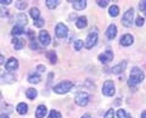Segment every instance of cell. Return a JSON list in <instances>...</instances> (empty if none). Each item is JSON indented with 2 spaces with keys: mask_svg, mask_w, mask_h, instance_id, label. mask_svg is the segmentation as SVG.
<instances>
[{
  "mask_svg": "<svg viewBox=\"0 0 146 118\" xmlns=\"http://www.w3.org/2000/svg\"><path fill=\"white\" fill-rule=\"evenodd\" d=\"M145 74L144 72L141 71L139 67H133L130 71V76H129V80H128V84L129 87H136L138 84H140L141 82L144 80Z\"/></svg>",
  "mask_w": 146,
  "mask_h": 118,
  "instance_id": "1",
  "label": "cell"
},
{
  "mask_svg": "<svg viewBox=\"0 0 146 118\" xmlns=\"http://www.w3.org/2000/svg\"><path fill=\"white\" fill-rule=\"evenodd\" d=\"M73 88V83L71 80H63L61 83H58L57 85L54 87V91L56 94H66Z\"/></svg>",
  "mask_w": 146,
  "mask_h": 118,
  "instance_id": "2",
  "label": "cell"
},
{
  "mask_svg": "<svg viewBox=\"0 0 146 118\" xmlns=\"http://www.w3.org/2000/svg\"><path fill=\"white\" fill-rule=\"evenodd\" d=\"M98 39H99V37H98V32H96V29L91 30L90 33L88 34V37H86V39H85V42H84V46H85L86 49H93V48L95 46V45H96Z\"/></svg>",
  "mask_w": 146,
  "mask_h": 118,
  "instance_id": "3",
  "label": "cell"
},
{
  "mask_svg": "<svg viewBox=\"0 0 146 118\" xmlns=\"http://www.w3.org/2000/svg\"><path fill=\"white\" fill-rule=\"evenodd\" d=\"M133 20H134V10L133 9H128L122 17V25L124 27H127V28H129L134 22Z\"/></svg>",
  "mask_w": 146,
  "mask_h": 118,
  "instance_id": "4",
  "label": "cell"
},
{
  "mask_svg": "<svg viewBox=\"0 0 146 118\" xmlns=\"http://www.w3.org/2000/svg\"><path fill=\"white\" fill-rule=\"evenodd\" d=\"M74 102H76L78 106H80V107L86 106V105H88V102H89V95H88V93H85V91H79L78 94L76 95Z\"/></svg>",
  "mask_w": 146,
  "mask_h": 118,
  "instance_id": "5",
  "label": "cell"
},
{
  "mask_svg": "<svg viewBox=\"0 0 146 118\" xmlns=\"http://www.w3.org/2000/svg\"><path fill=\"white\" fill-rule=\"evenodd\" d=\"M116 93V88L112 80H106L102 85V94L105 96H113Z\"/></svg>",
  "mask_w": 146,
  "mask_h": 118,
  "instance_id": "6",
  "label": "cell"
},
{
  "mask_svg": "<svg viewBox=\"0 0 146 118\" xmlns=\"http://www.w3.org/2000/svg\"><path fill=\"white\" fill-rule=\"evenodd\" d=\"M55 34H56L57 38L65 39L67 35H68V28H67V26L63 25V23H57L56 25V28H55Z\"/></svg>",
  "mask_w": 146,
  "mask_h": 118,
  "instance_id": "7",
  "label": "cell"
},
{
  "mask_svg": "<svg viewBox=\"0 0 146 118\" xmlns=\"http://www.w3.org/2000/svg\"><path fill=\"white\" fill-rule=\"evenodd\" d=\"M38 38H39V42L43 46H48V45L51 43V37H50L48 30H40Z\"/></svg>",
  "mask_w": 146,
  "mask_h": 118,
  "instance_id": "8",
  "label": "cell"
},
{
  "mask_svg": "<svg viewBox=\"0 0 146 118\" xmlns=\"http://www.w3.org/2000/svg\"><path fill=\"white\" fill-rule=\"evenodd\" d=\"M112 60H113V52L111 50H106V51H104L102 54L99 55V61L101 63H108Z\"/></svg>",
  "mask_w": 146,
  "mask_h": 118,
  "instance_id": "9",
  "label": "cell"
},
{
  "mask_svg": "<svg viewBox=\"0 0 146 118\" xmlns=\"http://www.w3.org/2000/svg\"><path fill=\"white\" fill-rule=\"evenodd\" d=\"M13 21H15V26H20V27H25L27 25V22H28L27 16L25 13H18V15H16L13 17Z\"/></svg>",
  "mask_w": 146,
  "mask_h": 118,
  "instance_id": "10",
  "label": "cell"
},
{
  "mask_svg": "<svg viewBox=\"0 0 146 118\" xmlns=\"http://www.w3.org/2000/svg\"><path fill=\"white\" fill-rule=\"evenodd\" d=\"M119 43H121L122 46H129V45H131L134 43V38H133V35L131 34H124L121 38Z\"/></svg>",
  "mask_w": 146,
  "mask_h": 118,
  "instance_id": "11",
  "label": "cell"
},
{
  "mask_svg": "<svg viewBox=\"0 0 146 118\" xmlns=\"http://www.w3.org/2000/svg\"><path fill=\"white\" fill-rule=\"evenodd\" d=\"M125 67H127V61H122V62L118 63V65L113 66L110 71H111L112 73H115V74H119V73H122V72L125 70Z\"/></svg>",
  "mask_w": 146,
  "mask_h": 118,
  "instance_id": "12",
  "label": "cell"
},
{
  "mask_svg": "<svg viewBox=\"0 0 146 118\" xmlns=\"http://www.w3.org/2000/svg\"><path fill=\"white\" fill-rule=\"evenodd\" d=\"M5 68L7 71H15L18 68V61L16 60L15 57H11L9 58V61L5 63Z\"/></svg>",
  "mask_w": 146,
  "mask_h": 118,
  "instance_id": "13",
  "label": "cell"
},
{
  "mask_svg": "<svg viewBox=\"0 0 146 118\" xmlns=\"http://www.w3.org/2000/svg\"><path fill=\"white\" fill-rule=\"evenodd\" d=\"M116 35H117V27L115 25H110L107 30H106V37H107V39L108 40H112V39L116 38Z\"/></svg>",
  "mask_w": 146,
  "mask_h": 118,
  "instance_id": "14",
  "label": "cell"
},
{
  "mask_svg": "<svg viewBox=\"0 0 146 118\" xmlns=\"http://www.w3.org/2000/svg\"><path fill=\"white\" fill-rule=\"evenodd\" d=\"M71 3H72L73 9L77 10V11L83 10V9H85V6H86V1H85V0H73V1H71Z\"/></svg>",
  "mask_w": 146,
  "mask_h": 118,
  "instance_id": "15",
  "label": "cell"
},
{
  "mask_svg": "<svg viewBox=\"0 0 146 118\" xmlns=\"http://www.w3.org/2000/svg\"><path fill=\"white\" fill-rule=\"evenodd\" d=\"M46 113H48L46 106L39 105L38 107H36V110H35V117L36 118H44L45 116H46Z\"/></svg>",
  "mask_w": 146,
  "mask_h": 118,
  "instance_id": "16",
  "label": "cell"
},
{
  "mask_svg": "<svg viewBox=\"0 0 146 118\" xmlns=\"http://www.w3.org/2000/svg\"><path fill=\"white\" fill-rule=\"evenodd\" d=\"M76 26H77V28H79V29L85 28V27L88 26V20H86V17H85V16L78 17V19H77V21H76Z\"/></svg>",
  "mask_w": 146,
  "mask_h": 118,
  "instance_id": "17",
  "label": "cell"
},
{
  "mask_svg": "<svg viewBox=\"0 0 146 118\" xmlns=\"http://www.w3.org/2000/svg\"><path fill=\"white\" fill-rule=\"evenodd\" d=\"M16 111L20 113V115H26V113L28 112V106H27V103H25V102H20L16 107Z\"/></svg>",
  "mask_w": 146,
  "mask_h": 118,
  "instance_id": "18",
  "label": "cell"
},
{
  "mask_svg": "<svg viewBox=\"0 0 146 118\" xmlns=\"http://www.w3.org/2000/svg\"><path fill=\"white\" fill-rule=\"evenodd\" d=\"M12 44H13V48H15L16 50H21L22 48L25 46V40L20 39V38H13Z\"/></svg>",
  "mask_w": 146,
  "mask_h": 118,
  "instance_id": "19",
  "label": "cell"
},
{
  "mask_svg": "<svg viewBox=\"0 0 146 118\" xmlns=\"http://www.w3.org/2000/svg\"><path fill=\"white\" fill-rule=\"evenodd\" d=\"M40 80H42V78H40V76L36 74V73H32L28 77V82L31 84H38Z\"/></svg>",
  "mask_w": 146,
  "mask_h": 118,
  "instance_id": "20",
  "label": "cell"
},
{
  "mask_svg": "<svg viewBox=\"0 0 146 118\" xmlns=\"http://www.w3.org/2000/svg\"><path fill=\"white\" fill-rule=\"evenodd\" d=\"M29 15H31V17H32V19H33L34 21L39 20V19H40V11H39V9L32 7L31 11H29Z\"/></svg>",
  "mask_w": 146,
  "mask_h": 118,
  "instance_id": "21",
  "label": "cell"
},
{
  "mask_svg": "<svg viewBox=\"0 0 146 118\" xmlns=\"http://www.w3.org/2000/svg\"><path fill=\"white\" fill-rule=\"evenodd\" d=\"M46 57H48V60L51 62V63H56L57 62V56H56V52L54 51V50H51V51H48L46 52Z\"/></svg>",
  "mask_w": 146,
  "mask_h": 118,
  "instance_id": "22",
  "label": "cell"
},
{
  "mask_svg": "<svg viewBox=\"0 0 146 118\" xmlns=\"http://www.w3.org/2000/svg\"><path fill=\"white\" fill-rule=\"evenodd\" d=\"M36 95H38V93H36V90L34 88H29L26 90V96L31 100H34L36 97Z\"/></svg>",
  "mask_w": 146,
  "mask_h": 118,
  "instance_id": "23",
  "label": "cell"
},
{
  "mask_svg": "<svg viewBox=\"0 0 146 118\" xmlns=\"http://www.w3.org/2000/svg\"><path fill=\"white\" fill-rule=\"evenodd\" d=\"M45 4H46V6L50 9V10H54V9H56L58 6L60 1H58V0H46Z\"/></svg>",
  "mask_w": 146,
  "mask_h": 118,
  "instance_id": "24",
  "label": "cell"
},
{
  "mask_svg": "<svg viewBox=\"0 0 146 118\" xmlns=\"http://www.w3.org/2000/svg\"><path fill=\"white\" fill-rule=\"evenodd\" d=\"M108 13H110V16L111 17H117L118 13H119V7H118L117 5H112L111 7H110Z\"/></svg>",
  "mask_w": 146,
  "mask_h": 118,
  "instance_id": "25",
  "label": "cell"
},
{
  "mask_svg": "<svg viewBox=\"0 0 146 118\" xmlns=\"http://www.w3.org/2000/svg\"><path fill=\"white\" fill-rule=\"evenodd\" d=\"M25 33V28L23 27H20V26H15L11 30V34L12 35H21Z\"/></svg>",
  "mask_w": 146,
  "mask_h": 118,
  "instance_id": "26",
  "label": "cell"
},
{
  "mask_svg": "<svg viewBox=\"0 0 146 118\" xmlns=\"http://www.w3.org/2000/svg\"><path fill=\"white\" fill-rule=\"evenodd\" d=\"M3 80L5 82V83H13V82H16V77L7 73V74H4L3 76Z\"/></svg>",
  "mask_w": 146,
  "mask_h": 118,
  "instance_id": "27",
  "label": "cell"
},
{
  "mask_svg": "<svg viewBox=\"0 0 146 118\" xmlns=\"http://www.w3.org/2000/svg\"><path fill=\"white\" fill-rule=\"evenodd\" d=\"M117 118H131L130 115H128V113L124 111V110H118L117 111Z\"/></svg>",
  "mask_w": 146,
  "mask_h": 118,
  "instance_id": "28",
  "label": "cell"
},
{
  "mask_svg": "<svg viewBox=\"0 0 146 118\" xmlns=\"http://www.w3.org/2000/svg\"><path fill=\"white\" fill-rule=\"evenodd\" d=\"M48 118H62V117H61V113L58 112V111H56V110H51V112L49 113Z\"/></svg>",
  "mask_w": 146,
  "mask_h": 118,
  "instance_id": "29",
  "label": "cell"
},
{
  "mask_svg": "<svg viewBox=\"0 0 146 118\" xmlns=\"http://www.w3.org/2000/svg\"><path fill=\"white\" fill-rule=\"evenodd\" d=\"M83 45H84L83 40H77V42L74 43V49H76V51H79V50L83 48Z\"/></svg>",
  "mask_w": 146,
  "mask_h": 118,
  "instance_id": "30",
  "label": "cell"
},
{
  "mask_svg": "<svg viewBox=\"0 0 146 118\" xmlns=\"http://www.w3.org/2000/svg\"><path fill=\"white\" fill-rule=\"evenodd\" d=\"M16 7L18 9V10H25V9L27 7V3L26 1H17Z\"/></svg>",
  "mask_w": 146,
  "mask_h": 118,
  "instance_id": "31",
  "label": "cell"
},
{
  "mask_svg": "<svg viewBox=\"0 0 146 118\" xmlns=\"http://www.w3.org/2000/svg\"><path fill=\"white\" fill-rule=\"evenodd\" d=\"M145 23V20H144V17H141V16H138L136 17V21H135V25L138 26V27H141V26H144Z\"/></svg>",
  "mask_w": 146,
  "mask_h": 118,
  "instance_id": "32",
  "label": "cell"
},
{
  "mask_svg": "<svg viewBox=\"0 0 146 118\" xmlns=\"http://www.w3.org/2000/svg\"><path fill=\"white\" fill-rule=\"evenodd\" d=\"M113 117H115V111H113L112 108H111V110H108L106 113H105V116H104V118H113Z\"/></svg>",
  "mask_w": 146,
  "mask_h": 118,
  "instance_id": "33",
  "label": "cell"
},
{
  "mask_svg": "<svg viewBox=\"0 0 146 118\" xmlns=\"http://www.w3.org/2000/svg\"><path fill=\"white\" fill-rule=\"evenodd\" d=\"M44 23H45V21H44L43 19H39V20L34 21V26H35V27H38V28H40V27H43V26H44Z\"/></svg>",
  "mask_w": 146,
  "mask_h": 118,
  "instance_id": "34",
  "label": "cell"
},
{
  "mask_svg": "<svg viewBox=\"0 0 146 118\" xmlns=\"http://www.w3.org/2000/svg\"><path fill=\"white\" fill-rule=\"evenodd\" d=\"M29 48L32 49V50H38V43L35 42V39H33V40H31V44H29Z\"/></svg>",
  "mask_w": 146,
  "mask_h": 118,
  "instance_id": "35",
  "label": "cell"
},
{
  "mask_svg": "<svg viewBox=\"0 0 146 118\" xmlns=\"http://www.w3.org/2000/svg\"><path fill=\"white\" fill-rule=\"evenodd\" d=\"M98 3V5L100 6V7H106L107 5H108V1H107V0H99V1H96Z\"/></svg>",
  "mask_w": 146,
  "mask_h": 118,
  "instance_id": "36",
  "label": "cell"
},
{
  "mask_svg": "<svg viewBox=\"0 0 146 118\" xmlns=\"http://www.w3.org/2000/svg\"><path fill=\"white\" fill-rule=\"evenodd\" d=\"M139 9L141 11H146V0H144V1H140V4H139Z\"/></svg>",
  "mask_w": 146,
  "mask_h": 118,
  "instance_id": "37",
  "label": "cell"
},
{
  "mask_svg": "<svg viewBox=\"0 0 146 118\" xmlns=\"http://www.w3.org/2000/svg\"><path fill=\"white\" fill-rule=\"evenodd\" d=\"M0 3H1V5H10L12 1L11 0H0Z\"/></svg>",
  "mask_w": 146,
  "mask_h": 118,
  "instance_id": "38",
  "label": "cell"
},
{
  "mask_svg": "<svg viewBox=\"0 0 146 118\" xmlns=\"http://www.w3.org/2000/svg\"><path fill=\"white\" fill-rule=\"evenodd\" d=\"M36 71H38V72H44V71H45V66L39 65L38 67H36Z\"/></svg>",
  "mask_w": 146,
  "mask_h": 118,
  "instance_id": "39",
  "label": "cell"
},
{
  "mask_svg": "<svg viewBox=\"0 0 146 118\" xmlns=\"http://www.w3.org/2000/svg\"><path fill=\"white\" fill-rule=\"evenodd\" d=\"M140 118H146V111H144L143 113H141V116H140Z\"/></svg>",
  "mask_w": 146,
  "mask_h": 118,
  "instance_id": "40",
  "label": "cell"
},
{
  "mask_svg": "<svg viewBox=\"0 0 146 118\" xmlns=\"http://www.w3.org/2000/svg\"><path fill=\"white\" fill-rule=\"evenodd\" d=\"M0 60H1V61H0V63H1V65H4V56H3V55L0 56Z\"/></svg>",
  "mask_w": 146,
  "mask_h": 118,
  "instance_id": "41",
  "label": "cell"
},
{
  "mask_svg": "<svg viewBox=\"0 0 146 118\" xmlns=\"http://www.w3.org/2000/svg\"><path fill=\"white\" fill-rule=\"evenodd\" d=\"M0 118H9V116L7 115H4V113H3V115L0 116Z\"/></svg>",
  "mask_w": 146,
  "mask_h": 118,
  "instance_id": "42",
  "label": "cell"
},
{
  "mask_svg": "<svg viewBox=\"0 0 146 118\" xmlns=\"http://www.w3.org/2000/svg\"><path fill=\"white\" fill-rule=\"evenodd\" d=\"M82 118H90V117H89V115H84V116L82 117Z\"/></svg>",
  "mask_w": 146,
  "mask_h": 118,
  "instance_id": "43",
  "label": "cell"
},
{
  "mask_svg": "<svg viewBox=\"0 0 146 118\" xmlns=\"http://www.w3.org/2000/svg\"><path fill=\"white\" fill-rule=\"evenodd\" d=\"M144 13H145V17H146V11H145V12H144Z\"/></svg>",
  "mask_w": 146,
  "mask_h": 118,
  "instance_id": "44",
  "label": "cell"
}]
</instances>
